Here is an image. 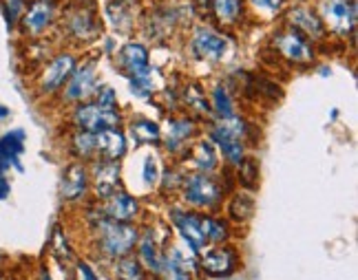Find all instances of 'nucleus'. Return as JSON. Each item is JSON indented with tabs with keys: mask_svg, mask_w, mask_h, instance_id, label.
Returning <instances> with one entry per match:
<instances>
[{
	"mask_svg": "<svg viewBox=\"0 0 358 280\" xmlns=\"http://www.w3.org/2000/svg\"><path fill=\"white\" fill-rule=\"evenodd\" d=\"M95 232H98V245L102 249V254L111 258L129 256L137 243V230L129 226V223L102 219L98 226H95Z\"/></svg>",
	"mask_w": 358,
	"mask_h": 280,
	"instance_id": "f257e3e1",
	"label": "nucleus"
},
{
	"mask_svg": "<svg viewBox=\"0 0 358 280\" xmlns=\"http://www.w3.org/2000/svg\"><path fill=\"white\" fill-rule=\"evenodd\" d=\"M222 184L210 175H192L184 179V199L195 207H213L222 201Z\"/></svg>",
	"mask_w": 358,
	"mask_h": 280,
	"instance_id": "f03ea898",
	"label": "nucleus"
},
{
	"mask_svg": "<svg viewBox=\"0 0 358 280\" xmlns=\"http://www.w3.org/2000/svg\"><path fill=\"white\" fill-rule=\"evenodd\" d=\"M73 121L87 133H102L115 128L120 124V113L115 108H104L100 104H82L76 108Z\"/></svg>",
	"mask_w": 358,
	"mask_h": 280,
	"instance_id": "7ed1b4c3",
	"label": "nucleus"
},
{
	"mask_svg": "<svg viewBox=\"0 0 358 280\" xmlns=\"http://www.w3.org/2000/svg\"><path fill=\"white\" fill-rule=\"evenodd\" d=\"M76 71V58L71 53H60L56 55L47 66L45 71L40 73L38 78V89L40 93H58L64 84L69 82V78H71V73Z\"/></svg>",
	"mask_w": 358,
	"mask_h": 280,
	"instance_id": "20e7f679",
	"label": "nucleus"
},
{
	"mask_svg": "<svg viewBox=\"0 0 358 280\" xmlns=\"http://www.w3.org/2000/svg\"><path fill=\"white\" fill-rule=\"evenodd\" d=\"M321 16L334 34L348 36L354 29L356 7H354L352 0H323Z\"/></svg>",
	"mask_w": 358,
	"mask_h": 280,
	"instance_id": "39448f33",
	"label": "nucleus"
},
{
	"mask_svg": "<svg viewBox=\"0 0 358 280\" xmlns=\"http://www.w3.org/2000/svg\"><path fill=\"white\" fill-rule=\"evenodd\" d=\"M53 16H56V9H53L51 0H34V3L24 9L18 24L24 36L36 38L49 29V24L53 22Z\"/></svg>",
	"mask_w": 358,
	"mask_h": 280,
	"instance_id": "423d86ee",
	"label": "nucleus"
},
{
	"mask_svg": "<svg viewBox=\"0 0 358 280\" xmlns=\"http://www.w3.org/2000/svg\"><path fill=\"white\" fill-rule=\"evenodd\" d=\"M274 47L281 51L283 58L292 60L296 64H306L314 58V51L310 47V42L296 29L279 31L277 36H274Z\"/></svg>",
	"mask_w": 358,
	"mask_h": 280,
	"instance_id": "0eeeda50",
	"label": "nucleus"
},
{
	"mask_svg": "<svg viewBox=\"0 0 358 280\" xmlns=\"http://www.w3.org/2000/svg\"><path fill=\"white\" fill-rule=\"evenodd\" d=\"M190 45L195 55H199L203 60H222L224 53L228 51V40L224 36H219L217 31L208 29V27L195 31Z\"/></svg>",
	"mask_w": 358,
	"mask_h": 280,
	"instance_id": "6e6552de",
	"label": "nucleus"
},
{
	"mask_svg": "<svg viewBox=\"0 0 358 280\" xmlns=\"http://www.w3.org/2000/svg\"><path fill=\"white\" fill-rule=\"evenodd\" d=\"M201 267L206 274L226 278L239 267V256L232 247H219V249L208 251V254L201 258Z\"/></svg>",
	"mask_w": 358,
	"mask_h": 280,
	"instance_id": "1a4fd4ad",
	"label": "nucleus"
},
{
	"mask_svg": "<svg viewBox=\"0 0 358 280\" xmlns=\"http://www.w3.org/2000/svg\"><path fill=\"white\" fill-rule=\"evenodd\" d=\"M95 89V64L89 62V64H82L80 68L71 73L69 78V84L64 89V100L66 102H80L89 97Z\"/></svg>",
	"mask_w": 358,
	"mask_h": 280,
	"instance_id": "9d476101",
	"label": "nucleus"
},
{
	"mask_svg": "<svg viewBox=\"0 0 358 280\" xmlns=\"http://www.w3.org/2000/svg\"><path fill=\"white\" fill-rule=\"evenodd\" d=\"M171 219L177 226V230L182 232L184 241L190 245L192 251H201L206 245V234H203V226H201V219L195 214H188V212H179V209H173Z\"/></svg>",
	"mask_w": 358,
	"mask_h": 280,
	"instance_id": "9b49d317",
	"label": "nucleus"
},
{
	"mask_svg": "<svg viewBox=\"0 0 358 280\" xmlns=\"http://www.w3.org/2000/svg\"><path fill=\"white\" fill-rule=\"evenodd\" d=\"M117 186H120V165L111 159L95 163V192H98V197L108 199L111 194L117 192Z\"/></svg>",
	"mask_w": 358,
	"mask_h": 280,
	"instance_id": "f8f14e48",
	"label": "nucleus"
},
{
	"mask_svg": "<svg viewBox=\"0 0 358 280\" xmlns=\"http://www.w3.org/2000/svg\"><path fill=\"white\" fill-rule=\"evenodd\" d=\"M137 209H140V205H137V201L131 197V194L127 192H115L108 197L106 201V219L111 221H117V223H131L135 216H137Z\"/></svg>",
	"mask_w": 358,
	"mask_h": 280,
	"instance_id": "ddd939ff",
	"label": "nucleus"
},
{
	"mask_svg": "<svg viewBox=\"0 0 358 280\" xmlns=\"http://www.w3.org/2000/svg\"><path fill=\"white\" fill-rule=\"evenodd\" d=\"M124 150H127V142H124V135L115 128L95 133V155L115 161L124 155Z\"/></svg>",
	"mask_w": 358,
	"mask_h": 280,
	"instance_id": "4468645a",
	"label": "nucleus"
},
{
	"mask_svg": "<svg viewBox=\"0 0 358 280\" xmlns=\"http://www.w3.org/2000/svg\"><path fill=\"white\" fill-rule=\"evenodd\" d=\"M117 62H120V66L124 68V73H127V75H131V78L140 75L148 68V51L142 45H135V42H131V45H127L120 51Z\"/></svg>",
	"mask_w": 358,
	"mask_h": 280,
	"instance_id": "2eb2a0df",
	"label": "nucleus"
},
{
	"mask_svg": "<svg viewBox=\"0 0 358 280\" xmlns=\"http://www.w3.org/2000/svg\"><path fill=\"white\" fill-rule=\"evenodd\" d=\"M89 186V175L82 163H73L71 168H66V172L62 177V197L66 201H76L82 194L87 192Z\"/></svg>",
	"mask_w": 358,
	"mask_h": 280,
	"instance_id": "dca6fc26",
	"label": "nucleus"
},
{
	"mask_svg": "<svg viewBox=\"0 0 358 280\" xmlns=\"http://www.w3.org/2000/svg\"><path fill=\"white\" fill-rule=\"evenodd\" d=\"M213 142L219 144V148H222V152H224V157L232 165H239L243 161V144H241V139L228 135L226 131H222L217 126V128L213 131Z\"/></svg>",
	"mask_w": 358,
	"mask_h": 280,
	"instance_id": "f3484780",
	"label": "nucleus"
},
{
	"mask_svg": "<svg viewBox=\"0 0 358 280\" xmlns=\"http://www.w3.org/2000/svg\"><path fill=\"white\" fill-rule=\"evenodd\" d=\"M290 22L296 31H301L303 36H314V38H321L323 36V20H319L314 16L310 9H294L290 13Z\"/></svg>",
	"mask_w": 358,
	"mask_h": 280,
	"instance_id": "a211bd4d",
	"label": "nucleus"
},
{
	"mask_svg": "<svg viewBox=\"0 0 358 280\" xmlns=\"http://www.w3.org/2000/svg\"><path fill=\"white\" fill-rule=\"evenodd\" d=\"M195 133V126H192L190 119H173L171 121V128H169V139H166V148L171 152L179 150L186 142H188V137Z\"/></svg>",
	"mask_w": 358,
	"mask_h": 280,
	"instance_id": "6ab92c4d",
	"label": "nucleus"
},
{
	"mask_svg": "<svg viewBox=\"0 0 358 280\" xmlns=\"http://www.w3.org/2000/svg\"><path fill=\"white\" fill-rule=\"evenodd\" d=\"M190 159L201 172H213L217 168V155H215V148L210 142H199L195 148H192Z\"/></svg>",
	"mask_w": 358,
	"mask_h": 280,
	"instance_id": "aec40b11",
	"label": "nucleus"
},
{
	"mask_svg": "<svg viewBox=\"0 0 358 280\" xmlns=\"http://www.w3.org/2000/svg\"><path fill=\"white\" fill-rule=\"evenodd\" d=\"M66 24H69V31H71L76 38H91L95 31H98V24H95L93 16H89L85 11L71 13V16L66 18Z\"/></svg>",
	"mask_w": 358,
	"mask_h": 280,
	"instance_id": "412c9836",
	"label": "nucleus"
},
{
	"mask_svg": "<svg viewBox=\"0 0 358 280\" xmlns=\"http://www.w3.org/2000/svg\"><path fill=\"white\" fill-rule=\"evenodd\" d=\"M213 11L217 13V18L232 24L241 18V11H243V0H213Z\"/></svg>",
	"mask_w": 358,
	"mask_h": 280,
	"instance_id": "4be33fe9",
	"label": "nucleus"
},
{
	"mask_svg": "<svg viewBox=\"0 0 358 280\" xmlns=\"http://www.w3.org/2000/svg\"><path fill=\"white\" fill-rule=\"evenodd\" d=\"M131 135L137 144H153L159 139L162 131L155 121H148V119H140V121H133L131 124Z\"/></svg>",
	"mask_w": 358,
	"mask_h": 280,
	"instance_id": "5701e85b",
	"label": "nucleus"
},
{
	"mask_svg": "<svg viewBox=\"0 0 358 280\" xmlns=\"http://www.w3.org/2000/svg\"><path fill=\"white\" fill-rule=\"evenodd\" d=\"M140 258L144 260V265H146L148 270H153L155 274H159V270H162V258L157 254V245H155L153 234H150V232L144 236L142 243H140Z\"/></svg>",
	"mask_w": 358,
	"mask_h": 280,
	"instance_id": "b1692460",
	"label": "nucleus"
},
{
	"mask_svg": "<svg viewBox=\"0 0 358 280\" xmlns=\"http://www.w3.org/2000/svg\"><path fill=\"white\" fill-rule=\"evenodd\" d=\"M117 280H144V267L131 256H122L115 265Z\"/></svg>",
	"mask_w": 358,
	"mask_h": 280,
	"instance_id": "393cba45",
	"label": "nucleus"
},
{
	"mask_svg": "<svg viewBox=\"0 0 358 280\" xmlns=\"http://www.w3.org/2000/svg\"><path fill=\"white\" fill-rule=\"evenodd\" d=\"M213 108L217 110V115L224 119L235 115V104H232V97L228 95V91L224 87H217L213 91Z\"/></svg>",
	"mask_w": 358,
	"mask_h": 280,
	"instance_id": "a878e982",
	"label": "nucleus"
},
{
	"mask_svg": "<svg viewBox=\"0 0 358 280\" xmlns=\"http://www.w3.org/2000/svg\"><path fill=\"white\" fill-rule=\"evenodd\" d=\"M153 73H155V71H150V66H148L144 73L131 78V89H133L135 95L148 97V95H153V93H155V80H153Z\"/></svg>",
	"mask_w": 358,
	"mask_h": 280,
	"instance_id": "bb28decb",
	"label": "nucleus"
},
{
	"mask_svg": "<svg viewBox=\"0 0 358 280\" xmlns=\"http://www.w3.org/2000/svg\"><path fill=\"white\" fill-rule=\"evenodd\" d=\"M73 150L76 155L82 159H89L95 155V133H87L82 131L73 137Z\"/></svg>",
	"mask_w": 358,
	"mask_h": 280,
	"instance_id": "cd10ccee",
	"label": "nucleus"
},
{
	"mask_svg": "<svg viewBox=\"0 0 358 280\" xmlns=\"http://www.w3.org/2000/svg\"><path fill=\"white\" fill-rule=\"evenodd\" d=\"M0 7H3V16L7 24L16 27L27 9V0H0Z\"/></svg>",
	"mask_w": 358,
	"mask_h": 280,
	"instance_id": "c85d7f7f",
	"label": "nucleus"
},
{
	"mask_svg": "<svg viewBox=\"0 0 358 280\" xmlns=\"http://www.w3.org/2000/svg\"><path fill=\"white\" fill-rule=\"evenodd\" d=\"M201 226H203V234H206V241H213V243H222L226 236H228V226L224 221H217V219H201Z\"/></svg>",
	"mask_w": 358,
	"mask_h": 280,
	"instance_id": "c756f323",
	"label": "nucleus"
},
{
	"mask_svg": "<svg viewBox=\"0 0 358 280\" xmlns=\"http://www.w3.org/2000/svg\"><path fill=\"white\" fill-rule=\"evenodd\" d=\"M252 209H255L252 199L248 197V194H239V197H235L230 203V216L235 221H245L252 214Z\"/></svg>",
	"mask_w": 358,
	"mask_h": 280,
	"instance_id": "7c9ffc66",
	"label": "nucleus"
},
{
	"mask_svg": "<svg viewBox=\"0 0 358 280\" xmlns=\"http://www.w3.org/2000/svg\"><path fill=\"white\" fill-rule=\"evenodd\" d=\"M159 274L164 276V280H190L188 270H184L182 265H177L171 256L162 258V270Z\"/></svg>",
	"mask_w": 358,
	"mask_h": 280,
	"instance_id": "2f4dec72",
	"label": "nucleus"
},
{
	"mask_svg": "<svg viewBox=\"0 0 358 280\" xmlns=\"http://www.w3.org/2000/svg\"><path fill=\"white\" fill-rule=\"evenodd\" d=\"M259 179V168H257V161L255 159H243L239 163V181L243 186L252 188Z\"/></svg>",
	"mask_w": 358,
	"mask_h": 280,
	"instance_id": "473e14b6",
	"label": "nucleus"
},
{
	"mask_svg": "<svg viewBox=\"0 0 358 280\" xmlns=\"http://www.w3.org/2000/svg\"><path fill=\"white\" fill-rule=\"evenodd\" d=\"M250 5L264 16H277L283 7V0H250Z\"/></svg>",
	"mask_w": 358,
	"mask_h": 280,
	"instance_id": "72a5a7b5",
	"label": "nucleus"
},
{
	"mask_svg": "<svg viewBox=\"0 0 358 280\" xmlns=\"http://www.w3.org/2000/svg\"><path fill=\"white\" fill-rule=\"evenodd\" d=\"M186 102H188L190 106H195L197 110H201V113H206V110H208V102H206V97H203V93L199 91V87H190V89H186Z\"/></svg>",
	"mask_w": 358,
	"mask_h": 280,
	"instance_id": "f704fd0d",
	"label": "nucleus"
},
{
	"mask_svg": "<svg viewBox=\"0 0 358 280\" xmlns=\"http://www.w3.org/2000/svg\"><path fill=\"white\" fill-rule=\"evenodd\" d=\"M95 104H100V106H104V108H115V104H117V100H115V93H113V89H102V91H98V97H95Z\"/></svg>",
	"mask_w": 358,
	"mask_h": 280,
	"instance_id": "c9c22d12",
	"label": "nucleus"
},
{
	"mask_svg": "<svg viewBox=\"0 0 358 280\" xmlns=\"http://www.w3.org/2000/svg\"><path fill=\"white\" fill-rule=\"evenodd\" d=\"M144 181H146L148 186H153L155 181H157V163H155L153 157H148L144 161Z\"/></svg>",
	"mask_w": 358,
	"mask_h": 280,
	"instance_id": "e433bc0d",
	"label": "nucleus"
},
{
	"mask_svg": "<svg viewBox=\"0 0 358 280\" xmlns=\"http://www.w3.org/2000/svg\"><path fill=\"white\" fill-rule=\"evenodd\" d=\"M179 184H184V179H179V172L177 170H171V172L164 175V190H169V188L173 190Z\"/></svg>",
	"mask_w": 358,
	"mask_h": 280,
	"instance_id": "4c0bfd02",
	"label": "nucleus"
},
{
	"mask_svg": "<svg viewBox=\"0 0 358 280\" xmlns=\"http://www.w3.org/2000/svg\"><path fill=\"white\" fill-rule=\"evenodd\" d=\"M78 272H80V280H100L98 274H95L87 263H80L78 265Z\"/></svg>",
	"mask_w": 358,
	"mask_h": 280,
	"instance_id": "58836bf2",
	"label": "nucleus"
},
{
	"mask_svg": "<svg viewBox=\"0 0 358 280\" xmlns=\"http://www.w3.org/2000/svg\"><path fill=\"white\" fill-rule=\"evenodd\" d=\"M195 7L199 9L201 16H206V13H210V9H213V3H210V0H195Z\"/></svg>",
	"mask_w": 358,
	"mask_h": 280,
	"instance_id": "ea45409f",
	"label": "nucleus"
},
{
	"mask_svg": "<svg viewBox=\"0 0 358 280\" xmlns=\"http://www.w3.org/2000/svg\"><path fill=\"white\" fill-rule=\"evenodd\" d=\"M40 280H51V278H49V274H47V272H43V274H40Z\"/></svg>",
	"mask_w": 358,
	"mask_h": 280,
	"instance_id": "a19ab883",
	"label": "nucleus"
},
{
	"mask_svg": "<svg viewBox=\"0 0 358 280\" xmlns=\"http://www.w3.org/2000/svg\"><path fill=\"white\" fill-rule=\"evenodd\" d=\"M224 280H241V278H228V276H226Z\"/></svg>",
	"mask_w": 358,
	"mask_h": 280,
	"instance_id": "79ce46f5",
	"label": "nucleus"
}]
</instances>
